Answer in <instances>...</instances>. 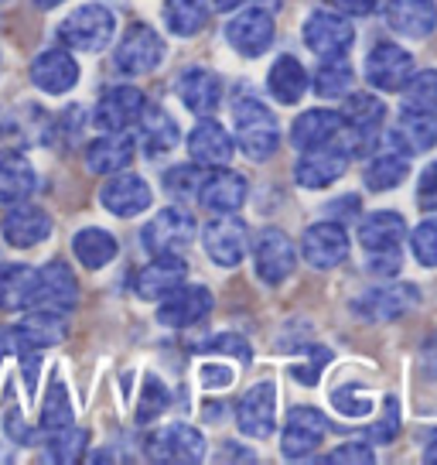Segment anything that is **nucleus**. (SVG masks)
<instances>
[{
  "instance_id": "cd10ccee",
  "label": "nucleus",
  "mask_w": 437,
  "mask_h": 465,
  "mask_svg": "<svg viewBox=\"0 0 437 465\" xmlns=\"http://www.w3.org/2000/svg\"><path fill=\"white\" fill-rule=\"evenodd\" d=\"M178 96L185 103V110L199 116H212L222 103V79L209 69H189L178 79Z\"/></svg>"
},
{
  "instance_id": "5fc2aeb1",
  "label": "nucleus",
  "mask_w": 437,
  "mask_h": 465,
  "mask_svg": "<svg viewBox=\"0 0 437 465\" xmlns=\"http://www.w3.org/2000/svg\"><path fill=\"white\" fill-rule=\"evenodd\" d=\"M328 4L345 17H365L376 11V0H328Z\"/></svg>"
},
{
  "instance_id": "f03ea898",
  "label": "nucleus",
  "mask_w": 437,
  "mask_h": 465,
  "mask_svg": "<svg viewBox=\"0 0 437 465\" xmlns=\"http://www.w3.org/2000/svg\"><path fill=\"white\" fill-rule=\"evenodd\" d=\"M113 35H117V17L100 4H83L59 25L62 45H69L73 52H86V55L102 52L113 42Z\"/></svg>"
},
{
  "instance_id": "a19ab883",
  "label": "nucleus",
  "mask_w": 437,
  "mask_h": 465,
  "mask_svg": "<svg viewBox=\"0 0 437 465\" xmlns=\"http://www.w3.org/2000/svg\"><path fill=\"white\" fill-rule=\"evenodd\" d=\"M407 154H379L365 168V189L369 192H390L407 178Z\"/></svg>"
},
{
  "instance_id": "603ef678",
  "label": "nucleus",
  "mask_w": 437,
  "mask_h": 465,
  "mask_svg": "<svg viewBox=\"0 0 437 465\" xmlns=\"http://www.w3.org/2000/svg\"><path fill=\"white\" fill-rule=\"evenodd\" d=\"M325 462H335V465L363 462V465H369L373 462V451H369V445H363V441H349V445H342V449L328 451V459H325Z\"/></svg>"
},
{
  "instance_id": "423d86ee",
  "label": "nucleus",
  "mask_w": 437,
  "mask_h": 465,
  "mask_svg": "<svg viewBox=\"0 0 437 465\" xmlns=\"http://www.w3.org/2000/svg\"><path fill=\"white\" fill-rule=\"evenodd\" d=\"M147 459L151 462H171V465H191L205 459V438L191 424H168L158 428L147 438Z\"/></svg>"
},
{
  "instance_id": "4468645a",
  "label": "nucleus",
  "mask_w": 437,
  "mask_h": 465,
  "mask_svg": "<svg viewBox=\"0 0 437 465\" xmlns=\"http://www.w3.org/2000/svg\"><path fill=\"white\" fill-rule=\"evenodd\" d=\"M325 435H328V421L318 407H294L280 435V451L284 459H307L315 449H321Z\"/></svg>"
},
{
  "instance_id": "4d7b16f0",
  "label": "nucleus",
  "mask_w": 437,
  "mask_h": 465,
  "mask_svg": "<svg viewBox=\"0 0 437 465\" xmlns=\"http://www.w3.org/2000/svg\"><path fill=\"white\" fill-rule=\"evenodd\" d=\"M11 352H24L21 335H17V325H0V360L11 356Z\"/></svg>"
},
{
  "instance_id": "39448f33",
  "label": "nucleus",
  "mask_w": 437,
  "mask_h": 465,
  "mask_svg": "<svg viewBox=\"0 0 437 465\" xmlns=\"http://www.w3.org/2000/svg\"><path fill=\"white\" fill-rule=\"evenodd\" d=\"M79 305V284L65 261H48L42 271H34V291H31L28 308H44L69 315Z\"/></svg>"
},
{
  "instance_id": "864d4df0",
  "label": "nucleus",
  "mask_w": 437,
  "mask_h": 465,
  "mask_svg": "<svg viewBox=\"0 0 437 465\" xmlns=\"http://www.w3.org/2000/svg\"><path fill=\"white\" fill-rule=\"evenodd\" d=\"M199 377H202L205 391H218V387H229V383H233V370L222 363H205Z\"/></svg>"
},
{
  "instance_id": "052dcab7",
  "label": "nucleus",
  "mask_w": 437,
  "mask_h": 465,
  "mask_svg": "<svg viewBox=\"0 0 437 465\" xmlns=\"http://www.w3.org/2000/svg\"><path fill=\"white\" fill-rule=\"evenodd\" d=\"M216 4V11H236L239 4H247V0H212Z\"/></svg>"
},
{
  "instance_id": "4c0bfd02",
  "label": "nucleus",
  "mask_w": 437,
  "mask_h": 465,
  "mask_svg": "<svg viewBox=\"0 0 437 465\" xmlns=\"http://www.w3.org/2000/svg\"><path fill=\"white\" fill-rule=\"evenodd\" d=\"M89 435L75 424H65V428H55V431H44V459L48 462H79L86 455Z\"/></svg>"
},
{
  "instance_id": "e433bc0d",
  "label": "nucleus",
  "mask_w": 437,
  "mask_h": 465,
  "mask_svg": "<svg viewBox=\"0 0 437 465\" xmlns=\"http://www.w3.org/2000/svg\"><path fill=\"white\" fill-rule=\"evenodd\" d=\"M164 25L178 38H191L209 25V0H164Z\"/></svg>"
},
{
  "instance_id": "c85d7f7f",
  "label": "nucleus",
  "mask_w": 437,
  "mask_h": 465,
  "mask_svg": "<svg viewBox=\"0 0 437 465\" xmlns=\"http://www.w3.org/2000/svg\"><path fill=\"white\" fill-rule=\"evenodd\" d=\"M393 144H400V154H423L437 144V116L421 110H403L393 127Z\"/></svg>"
},
{
  "instance_id": "09e8293b",
  "label": "nucleus",
  "mask_w": 437,
  "mask_h": 465,
  "mask_svg": "<svg viewBox=\"0 0 437 465\" xmlns=\"http://www.w3.org/2000/svg\"><path fill=\"white\" fill-rule=\"evenodd\" d=\"M365 267H369V274H373V277H393L396 271H400V247H393V250H373Z\"/></svg>"
},
{
  "instance_id": "ddd939ff",
  "label": "nucleus",
  "mask_w": 437,
  "mask_h": 465,
  "mask_svg": "<svg viewBox=\"0 0 437 465\" xmlns=\"http://www.w3.org/2000/svg\"><path fill=\"white\" fill-rule=\"evenodd\" d=\"M212 312V294L202 284H178L175 291H168L160 298L158 308V322L168 325V329H189V325H199Z\"/></svg>"
},
{
  "instance_id": "393cba45",
  "label": "nucleus",
  "mask_w": 437,
  "mask_h": 465,
  "mask_svg": "<svg viewBox=\"0 0 437 465\" xmlns=\"http://www.w3.org/2000/svg\"><path fill=\"white\" fill-rule=\"evenodd\" d=\"M38 189V174L21 151H0V205H17Z\"/></svg>"
},
{
  "instance_id": "0e129e2a",
  "label": "nucleus",
  "mask_w": 437,
  "mask_h": 465,
  "mask_svg": "<svg viewBox=\"0 0 437 465\" xmlns=\"http://www.w3.org/2000/svg\"><path fill=\"white\" fill-rule=\"evenodd\" d=\"M4 4H7V0H0V7H4Z\"/></svg>"
},
{
  "instance_id": "473e14b6",
  "label": "nucleus",
  "mask_w": 437,
  "mask_h": 465,
  "mask_svg": "<svg viewBox=\"0 0 437 465\" xmlns=\"http://www.w3.org/2000/svg\"><path fill=\"white\" fill-rule=\"evenodd\" d=\"M137 124H141V141H144L147 158H164L168 151H175L178 127L164 110H158V106H144V114H141Z\"/></svg>"
},
{
  "instance_id": "c756f323",
  "label": "nucleus",
  "mask_w": 437,
  "mask_h": 465,
  "mask_svg": "<svg viewBox=\"0 0 437 465\" xmlns=\"http://www.w3.org/2000/svg\"><path fill=\"white\" fill-rule=\"evenodd\" d=\"M17 335H21L24 352H28V349L55 346V342L65 339V315L44 312V308H28V315L17 322Z\"/></svg>"
},
{
  "instance_id": "6ab92c4d",
  "label": "nucleus",
  "mask_w": 437,
  "mask_h": 465,
  "mask_svg": "<svg viewBox=\"0 0 437 465\" xmlns=\"http://www.w3.org/2000/svg\"><path fill=\"white\" fill-rule=\"evenodd\" d=\"M31 83L48 96H62L79 83V62L65 48H48L31 62Z\"/></svg>"
},
{
  "instance_id": "8fccbe9b",
  "label": "nucleus",
  "mask_w": 437,
  "mask_h": 465,
  "mask_svg": "<svg viewBox=\"0 0 437 465\" xmlns=\"http://www.w3.org/2000/svg\"><path fill=\"white\" fill-rule=\"evenodd\" d=\"M417 205L421 209H437V161L434 164H427L421 174V185H417Z\"/></svg>"
},
{
  "instance_id": "412c9836",
  "label": "nucleus",
  "mask_w": 437,
  "mask_h": 465,
  "mask_svg": "<svg viewBox=\"0 0 437 465\" xmlns=\"http://www.w3.org/2000/svg\"><path fill=\"white\" fill-rule=\"evenodd\" d=\"M274 31H277L274 28V15L263 11V7H253V11H243L239 17H233V25L226 28V38L239 55L257 58L274 45Z\"/></svg>"
},
{
  "instance_id": "bf43d9fd",
  "label": "nucleus",
  "mask_w": 437,
  "mask_h": 465,
  "mask_svg": "<svg viewBox=\"0 0 437 465\" xmlns=\"http://www.w3.org/2000/svg\"><path fill=\"white\" fill-rule=\"evenodd\" d=\"M4 428H7V435L17 438V441H28V431H24V424H21V414H17V411L7 414V424H4Z\"/></svg>"
},
{
  "instance_id": "9d476101",
  "label": "nucleus",
  "mask_w": 437,
  "mask_h": 465,
  "mask_svg": "<svg viewBox=\"0 0 437 465\" xmlns=\"http://www.w3.org/2000/svg\"><path fill=\"white\" fill-rule=\"evenodd\" d=\"M305 42L318 58H342L355 42V28L345 15L315 11L305 25Z\"/></svg>"
},
{
  "instance_id": "6e6552de",
  "label": "nucleus",
  "mask_w": 437,
  "mask_h": 465,
  "mask_svg": "<svg viewBox=\"0 0 437 465\" xmlns=\"http://www.w3.org/2000/svg\"><path fill=\"white\" fill-rule=\"evenodd\" d=\"M417 302H421V291L413 284H376L352 302V312L365 322H393L407 315L410 308H417Z\"/></svg>"
},
{
  "instance_id": "72a5a7b5",
  "label": "nucleus",
  "mask_w": 437,
  "mask_h": 465,
  "mask_svg": "<svg viewBox=\"0 0 437 465\" xmlns=\"http://www.w3.org/2000/svg\"><path fill=\"white\" fill-rule=\"evenodd\" d=\"M403 232H407L403 216H396V213H373V216H365L359 223V243H363L365 253H373V250H393L400 247Z\"/></svg>"
},
{
  "instance_id": "2eb2a0df",
  "label": "nucleus",
  "mask_w": 437,
  "mask_h": 465,
  "mask_svg": "<svg viewBox=\"0 0 437 465\" xmlns=\"http://www.w3.org/2000/svg\"><path fill=\"white\" fill-rule=\"evenodd\" d=\"M365 75L383 93H400V89L407 86L410 75H413V55H410L407 48H400V45L383 42L365 58Z\"/></svg>"
},
{
  "instance_id": "bb28decb",
  "label": "nucleus",
  "mask_w": 437,
  "mask_h": 465,
  "mask_svg": "<svg viewBox=\"0 0 437 465\" xmlns=\"http://www.w3.org/2000/svg\"><path fill=\"white\" fill-rule=\"evenodd\" d=\"M233 137L229 131L216 124V120H202L189 137V154L195 164H209V168H222V164H229L233 158Z\"/></svg>"
},
{
  "instance_id": "3c124183",
  "label": "nucleus",
  "mask_w": 437,
  "mask_h": 465,
  "mask_svg": "<svg viewBox=\"0 0 437 465\" xmlns=\"http://www.w3.org/2000/svg\"><path fill=\"white\" fill-rule=\"evenodd\" d=\"M332 404H335L338 414H345V418H365V414H373V397H345V391H338L332 397Z\"/></svg>"
},
{
  "instance_id": "dca6fc26",
  "label": "nucleus",
  "mask_w": 437,
  "mask_h": 465,
  "mask_svg": "<svg viewBox=\"0 0 437 465\" xmlns=\"http://www.w3.org/2000/svg\"><path fill=\"white\" fill-rule=\"evenodd\" d=\"M202 243H205V253L212 257V263H218V267H236V263L247 257L249 232H247V226H243L239 219H233V213H229V216H218L205 226Z\"/></svg>"
},
{
  "instance_id": "680f3d73",
  "label": "nucleus",
  "mask_w": 437,
  "mask_h": 465,
  "mask_svg": "<svg viewBox=\"0 0 437 465\" xmlns=\"http://www.w3.org/2000/svg\"><path fill=\"white\" fill-rule=\"evenodd\" d=\"M34 7H42V11H52V7H59V4H65V0H31Z\"/></svg>"
},
{
  "instance_id": "f257e3e1",
  "label": "nucleus",
  "mask_w": 437,
  "mask_h": 465,
  "mask_svg": "<svg viewBox=\"0 0 437 465\" xmlns=\"http://www.w3.org/2000/svg\"><path fill=\"white\" fill-rule=\"evenodd\" d=\"M236 116V144L249 161H267L274 158V151L280 147V131L274 114L267 110V103L243 96L233 106Z\"/></svg>"
},
{
  "instance_id": "a211bd4d",
  "label": "nucleus",
  "mask_w": 437,
  "mask_h": 465,
  "mask_svg": "<svg viewBox=\"0 0 437 465\" xmlns=\"http://www.w3.org/2000/svg\"><path fill=\"white\" fill-rule=\"evenodd\" d=\"M301 257L318 271H332L349 257V232L342 223H315L301 240Z\"/></svg>"
},
{
  "instance_id": "4be33fe9",
  "label": "nucleus",
  "mask_w": 437,
  "mask_h": 465,
  "mask_svg": "<svg viewBox=\"0 0 437 465\" xmlns=\"http://www.w3.org/2000/svg\"><path fill=\"white\" fill-rule=\"evenodd\" d=\"M345 164H349V158L335 144H321V147H311V151H301L294 178H297L301 189H328L332 182L342 178Z\"/></svg>"
},
{
  "instance_id": "f704fd0d",
  "label": "nucleus",
  "mask_w": 437,
  "mask_h": 465,
  "mask_svg": "<svg viewBox=\"0 0 437 465\" xmlns=\"http://www.w3.org/2000/svg\"><path fill=\"white\" fill-rule=\"evenodd\" d=\"M73 253L83 267L102 271L106 263H113V257H117V240L106 230H100V226H86V230H79L73 236Z\"/></svg>"
},
{
  "instance_id": "7ed1b4c3",
  "label": "nucleus",
  "mask_w": 437,
  "mask_h": 465,
  "mask_svg": "<svg viewBox=\"0 0 437 465\" xmlns=\"http://www.w3.org/2000/svg\"><path fill=\"white\" fill-rule=\"evenodd\" d=\"M195 216L181 205H168L141 230V247L158 257V253H185L195 243Z\"/></svg>"
},
{
  "instance_id": "5701e85b",
  "label": "nucleus",
  "mask_w": 437,
  "mask_h": 465,
  "mask_svg": "<svg viewBox=\"0 0 437 465\" xmlns=\"http://www.w3.org/2000/svg\"><path fill=\"white\" fill-rule=\"evenodd\" d=\"M247 178L243 174L229 172L226 164L216 168L212 174H205L202 189H199V203L209 209V213H218V216H229L239 205L247 203Z\"/></svg>"
},
{
  "instance_id": "13d9d810",
  "label": "nucleus",
  "mask_w": 437,
  "mask_h": 465,
  "mask_svg": "<svg viewBox=\"0 0 437 465\" xmlns=\"http://www.w3.org/2000/svg\"><path fill=\"white\" fill-rule=\"evenodd\" d=\"M421 366H423V373L427 377H437V332L423 342V349H421Z\"/></svg>"
},
{
  "instance_id": "9b49d317",
  "label": "nucleus",
  "mask_w": 437,
  "mask_h": 465,
  "mask_svg": "<svg viewBox=\"0 0 437 465\" xmlns=\"http://www.w3.org/2000/svg\"><path fill=\"white\" fill-rule=\"evenodd\" d=\"M236 424L247 438H270L277 428V387L274 383H253L236 407Z\"/></svg>"
},
{
  "instance_id": "b1692460",
  "label": "nucleus",
  "mask_w": 437,
  "mask_h": 465,
  "mask_svg": "<svg viewBox=\"0 0 437 465\" xmlns=\"http://www.w3.org/2000/svg\"><path fill=\"white\" fill-rule=\"evenodd\" d=\"M386 25L403 38H427L437 28V0H390Z\"/></svg>"
},
{
  "instance_id": "79ce46f5",
  "label": "nucleus",
  "mask_w": 437,
  "mask_h": 465,
  "mask_svg": "<svg viewBox=\"0 0 437 465\" xmlns=\"http://www.w3.org/2000/svg\"><path fill=\"white\" fill-rule=\"evenodd\" d=\"M400 93H403L407 110H421V114H434L437 116V69H427V73L410 75L407 86L400 89Z\"/></svg>"
},
{
  "instance_id": "ea45409f",
  "label": "nucleus",
  "mask_w": 437,
  "mask_h": 465,
  "mask_svg": "<svg viewBox=\"0 0 437 465\" xmlns=\"http://www.w3.org/2000/svg\"><path fill=\"white\" fill-rule=\"evenodd\" d=\"M355 86V69L342 58H325V65L315 75V93L325 100H342Z\"/></svg>"
},
{
  "instance_id": "2f4dec72",
  "label": "nucleus",
  "mask_w": 437,
  "mask_h": 465,
  "mask_svg": "<svg viewBox=\"0 0 437 465\" xmlns=\"http://www.w3.org/2000/svg\"><path fill=\"white\" fill-rule=\"evenodd\" d=\"M267 86L274 93V100L284 103V106H294L301 103V96L307 93V73L305 65L297 62L294 55H280L270 73H267Z\"/></svg>"
},
{
  "instance_id": "7c9ffc66",
  "label": "nucleus",
  "mask_w": 437,
  "mask_h": 465,
  "mask_svg": "<svg viewBox=\"0 0 437 465\" xmlns=\"http://www.w3.org/2000/svg\"><path fill=\"white\" fill-rule=\"evenodd\" d=\"M338 127H342V116L332 114V110H307L294 120L291 141L297 151H311V147L332 144Z\"/></svg>"
},
{
  "instance_id": "0eeeda50",
  "label": "nucleus",
  "mask_w": 437,
  "mask_h": 465,
  "mask_svg": "<svg viewBox=\"0 0 437 465\" xmlns=\"http://www.w3.org/2000/svg\"><path fill=\"white\" fill-rule=\"evenodd\" d=\"M144 106H147V100L137 86H110L100 96L96 110H92V124H96L102 134L131 131V127H137Z\"/></svg>"
},
{
  "instance_id": "f8f14e48",
  "label": "nucleus",
  "mask_w": 437,
  "mask_h": 465,
  "mask_svg": "<svg viewBox=\"0 0 437 465\" xmlns=\"http://www.w3.org/2000/svg\"><path fill=\"white\" fill-rule=\"evenodd\" d=\"M253 267H257V277L267 281V284L287 281L294 274V267H297V247L287 240V232L260 230L257 247H253Z\"/></svg>"
},
{
  "instance_id": "e2e57ef3",
  "label": "nucleus",
  "mask_w": 437,
  "mask_h": 465,
  "mask_svg": "<svg viewBox=\"0 0 437 465\" xmlns=\"http://www.w3.org/2000/svg\"><path fill=\"white\" fill-rule=\"evenodd\" d=\"M423 459H427V462H437V441L431 445V449H427V455H423Z\"/></svg>"
},
{
  "instance_id": "58836bf2",
  "label": "nucleus",
  "mask_w": 437,
  "mask_h": 465,
  "mask_svg": "<svg viewBox=\"0 0 437 465\" xmlns=\"http://www.w3.org/2000/svg\"><path fill=\"white\" fill-rule=\"evenodd\" d=\"M342 124L345 127H359V131H379L386 120V103L373 96V93H352L349 100L342 103Z\"/></svg>"
},
{
  "instance_id": "a18cd8bd",
  "label": "nucleus",
  "mask_w": 437,
  "mask_h": 465,
  "mask_svg": "<svg viewBox=\"0 0 437 465\" xmlns=\"http://www.w3.org/2000/svg\"><path fill=\"white\" fill-rule=\"evenodd\" d=\"M168 401H171L168 387L158 377H144V391H141V401H137V424L158 421L160 414L168 411Z\"/></svg>"
},
{
  "instance_id": "49530a36",
  "label": "nucleus",
  "mask_w": 437,
  "mask_h": 465,
  "mask_svg": "<svg viewBox=\"0 0 437 465\" xmlns=\"http://www.w3.org/2000/svg\"><path fill=\"white\" fill-rule=\"evenodd\" d=\"M410 247L423 267H437V219H423L410 236Z\"/></svg>"
},
{
  "instance_id": "1a4fd4ad",
  "label": "nucleus",
  "mask_w": 437,
  "mask_h": 465,
  "mask_svg": "<svg viewBox=\"0 0 437 465\" xmlns=\"http://www.w3.org/2000/svg\"><path fill=\"white\" fill-rule=\"evenodd\" d=\"M0 236L4 243L15 250H31L44 243L52 236V216L42 205H31L28 199L17 205H7V216L0 223Z\"/></svg>"
},
{
  "instance_id": "de8ad7c7",
  "label": "nucleus",
  "mask_w": 437,
  "mask_h": 465,
  "mask_svg": "<svg viewBox=\"0 0 437 465\" xmlns=\"http://www.w3.org/2000/svg\"><path fill=\"white\" fill-rule=\"evenodd\" d=\"M202 352H233L239 363H249L253 360V349H249L247 339H239V335H216V339H209L202 342Z\"/></svg>"
},
{
  "instance_id": "c03bdc74",
  "label": "nucleus",
  "mask_w": 437,
  "mask_h": 465,
  "mask_svg": "<svg viewBox=\"0 0 437 465\" xmlns=\"http://www.w3.org/2000/svg\"><path fill=\"white\" fill-rule=\"evenodd\" d=\"M65 424H73V401L62 387V380H52L42 404V431H55V428H65Z\"/></svg>"
},
{
  "instance_id": "aec40b11",
  "label": "nucleus",
  "mask_w": 437,
  "mask_h": 465,
  "mask_svg": "<svg viewBox=\"0 0 437 465\" xmlns=\"http://www.w3.org/2000/svg\"><path fill=\"white\" fill-rule=\"evenodd\" d=\"M185 274H189V267L181 261V253H158L147 267L137 271L133 291H137V298H144V302H160L168 291H175L178 284H185Z\"/></svg>"
},
{
  "instance_id": "37998d69",
  "label": "nucleus",
  "mask_w": 437,
  "mask_h": 465,
  "mask_svg": "<svg viewBox=\"0 0 437 465\" xmlns=\"http://www.w3.org/2000/svg\"><path fill=\"white\" fill-rule=\"evenodd\" d=\"M205 182V172L199 164H175L171 172H164V192L178 199V203H189V199H199V189Z\"/></svg>"
},
{
  "instance_id": "f3484780",
  "label": "nucleus",
  "mask_w": 437,
  "mask_h": 465,
  "mask_svg": "<svg viewBox=\"0 0 437 465\" xmlns=\"http://www.w3.org/2000/svg\"><path fill=\"white\" fill-rule=\"evenodd\" d=\"M100 203L106 213H113L120 219H131V216H141L151 209L154 203V192L147 185L141 174H113L100 192Z\"/></svg>"
},
{
  "instance_id": "6e6d98bb",
  "label": "nucleus",
  "mask_w": 437,
  "mask_h": 465,
  "mask_svg": "<svg viewBox=\"0 0 437 465\" xmlns=\"http://www.w3.org/2000/svg\"><path fill=\"white\" fill-rule=\"evenodd\" d=\"M396 428H400L396 404L393 401H386V424H376V428H373V438H376V441H390V438L396 435Z\"/></svg>"
},
{
  "instance_id": "a878e982",
  "label": "nucleus",
  "mask_w": 437,
  "mask_h": 465,
  "mask_svg": "<svg viewBox=\"0 0 437 465\" xmlns=\"http://www.w3.org/2000/svg\"><path fill=\"white\" fill-rule=\"evenodd\" d=\"M133 137L131 131L102 134L86 144V168L92 174H117L133 161Z\"/></svg>"
},
{
  "instance_id": "20e7f679",
  "label": "nucleus",
  "mask_w": 437,
  "mask_h": 465,
  "mask_svg": "<svg viewBox=\"0 0 437 465\" xmlns=\"http://www.w3.org/2000/svg\"><path fill=\"white\" fill-rule=\"evenodd\" d=\"M164 58V38L151 25H131L113 52V65L123 75H147L154 73Z\"/></svg>"
},
{
  "instance_id": "c9c22d12",
  "label": "nucleus",
  "mask_w": 437,
  "mask_h": 465,
  "mask_svg": "<svg viewBox=\"0 0 437 465\" xmlns=\"http://www.w3.org/2000/svg\"><path fill=\"white\" fill-rule=\"evenodd\" d=\"M34 291V267L24 263H0V308L4 312H21L31 305Z\"/></svg>"
}]
</instances>
